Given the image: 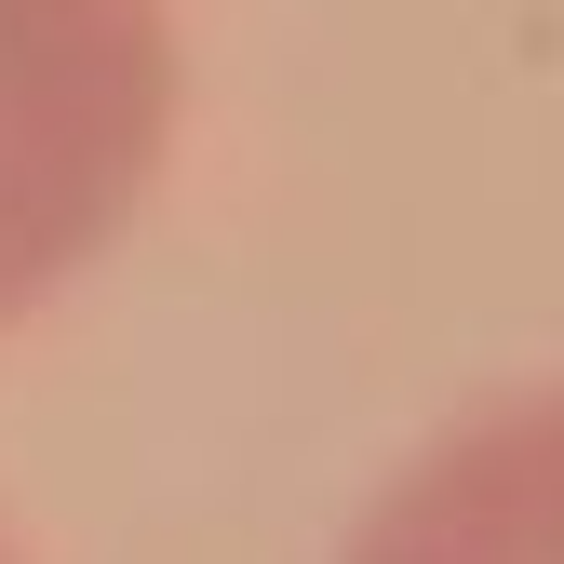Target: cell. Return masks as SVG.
Listing matches in <instances>:
<instances>
[{
	"instance_id": "obj_3",
	"label": "cell",
	"mask_w": 564,
	"mask_h": 564,
	"mask_svg": "<svg viewBox=\"0 0 564 564\" xmlns=\"http://www.w3.org/2000/svg\"><path fill=\"white\" fill-rule=\"evenodd\" d=\"M0 564H28V551H14V524H0Z\"/></svg>"
},
{
	"instance_id": "obj_1",
	"label": "cell",
	"mask_w": 564,
	"mask_h": 564,
	"mask_svg": "<svg viewBox=\"0 0 564 564\" xmlns=\"http://www.w3.org/2000/svg\"><path fill=\"white\" fill-rule=\"evenodd\" d=\"M175 82V0H0V336L149 216Z\"/></svg>"
},
{
	"instance_id": "obj_2",
	"label": "cell",
	"mask_w": 564,
	"mask_h": 564,
	"mask_svg": "<svg viewBox=\"0 0 564 564\" xmlns=\"http://www.w3.org/2000/svg\"><path fill=\"white\" fill-rule=\"evenodd\" d=\"M349 564H564V416L538 390L457 416L364 511Z\"/></svg>"
}]
</instances>
